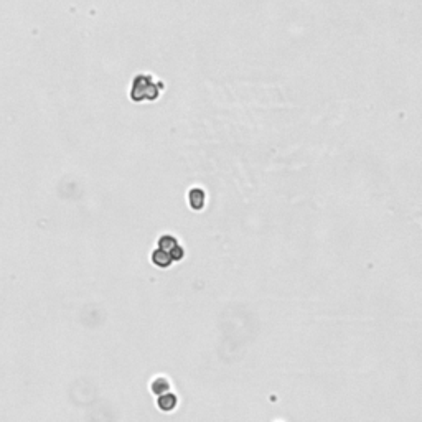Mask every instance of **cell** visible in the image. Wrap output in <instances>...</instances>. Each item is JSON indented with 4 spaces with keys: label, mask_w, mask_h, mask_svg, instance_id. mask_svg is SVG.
I'll list each match as a JSON object with an SVG mask.
<instances>
[{
    "label": "cell",
    "mask_w": 422,
    "mask_h": 422,
    "mask_svg": "<svg viewBox=\"0 0 422 422\" xmlns=\"http://www.w3.org/2000/svg\"><path fill=\"white\" fill-rule=\"evenodd\" d=\"M178 244H180V242H178V239L175 238L174 234H162L157 241V247H160L167 252H170L172 249H174L175 246H178Z\"/></svg>",
    "instance_id": "8992f818"
},
{
    "label": "cell",
    "mask_w": 422,
    "mask_h": 422,
    "mask_svg": "<svg viewBox=\"0 0 422 422\" xmlns=\"http://www.w3.org/2000/svg\"><path fill=\"white\" fill-rule=\"evenodd\" d=\"M165 85L150 73H139L132 78L129 88V98L134 102H153L162 96Z\"/></svg>",
    "instance_id": "6da1fadb"
},
{
    "label": "cell",
    "mask_w": 422,
    "mask_h": 422,
    "mask_svg": "<svg viewBox=\"0 0 422 422\" xmlns=\"http://www.w3.org/2000/svg\"><path fill=\"white\" fill-rule=\"evenodd\" d=\"M152 262H153V266L160 267V269H167V267H170L172 264H174L170 254L167 251H163V249H160V247H157L155 251L152 252Z\"/></svg>",
    "instance_id": "277c9868"
},
{
    "label": "cell",
    "mask_w": 422,
    "mask_h": 422,
    "mask_svg": "<svg viewBox=\"0 0 422 422\" xmlns=\"http://www.w3.org/2000/svg\"><path fill=\"white\" fill-rule=\"evenodd\" d=\"M178 404V399H177V396L174 393H162V394H158V398H157V406L160 411L163 412H170V411H174V409L177 407Z\"/></svg>",
    "instance_id": "7a4b0ae2"
},
{
    "label": "cell",
    "mask_w": 422,
    "mask_h": 422,
    "mask_svg": "<svg viewBox=\"0 0 422 422\" xmlns=\"http://www.w3.org/2000/svg\"><path fill=\"white\" fill-rule=\"evenodd\" d=\"M204 201H206V195H204L203 188L193 187V188L190 190V193H188V203H190V206L193 208L195 211L203 209Z\"/></svg>",
    "instance_id": "3957f363"
},
{
    "label": "cell",
    "mask_w": 422,
    "mask_h": 422,
    "mask_svg": "<svg viewBox=\"0 0 422 422\" xmlns=\"http://www.w3.org/2000/svg\"><path fill=\"white\" fill-rule=\"evenodd\" d=\"M170 381L165 378V376H157V378H153L152 381V385H150V389H152V393L158 396V394H162V393H167L170 391Z\"/></svg>",
    "instance_id": "5b68a950"
}]
</instances>
